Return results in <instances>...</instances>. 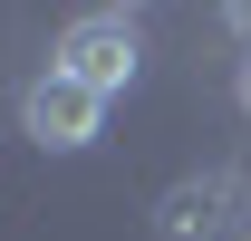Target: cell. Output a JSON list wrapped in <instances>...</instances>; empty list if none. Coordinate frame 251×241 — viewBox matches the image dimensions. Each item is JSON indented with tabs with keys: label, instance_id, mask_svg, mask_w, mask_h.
I'll list each match as a JSON object with an SVG mask.
<instances>
[{
	"label": "cell",
	"instance_id": "6da1fadb",
	"mask_svg": "<svg viewBox=\"0 0 251 241\" xmlns=\"http://www.w3.org/2000/svg\"><path fill=\"white\" fill-rule=\"evenodd\" d=\"M135 58H145V39H135L126 10H77V20L58 29V58H49V68L77 77L87 96H126V87H135Z\"/></svg>",
	"mask_w": 251,
	"mask_h": 241
},
{
	"label": "cell",
	"instance_id": "7a4b0ae2",
	"mask_svg": "<svg viewBox=\"0 0 251 241\" xmlns=\"http://www.w3.org/2000/svg\"><path fill=\"white\" fill-rule=\"evenodd\" d=\"M20 125H29L49 154H87L97 135H106V96H87L77 77H58V68H39L29 87H20Z\"/></svg>",
	"mask_w": 251,
	"mask_h": 241
},
{
	"label": "cell",
	"instance_id": "3957f363",
	"mask_svg": "<svg viewBox=\"0 0 251 241\" xmlns=\"http://www.w3.org/2000/svg\"><path fill=\"white\" fill-rule=\"evenodd\" d=\"M242 174L232 164H213V174H184V183H164V203H155V241H222L232 222H242Z\"/></svg>",
	"mask_w": 251,
	"mask_h": 241
},
{
	"label": "cell",
	"instance_id": "277c9868",
	"mask_svg": "<svg viewBox=\"0 0 251 241\" xmlns=\"http://www.w3.org/2000/svg\"><path fill=\"white\" fill-rule=\"evenodd\" d=\"M222 20H232V29H242V39H251V0H232V10H222Z\"/></svg>",
	"mask_w": 251,
	"mask_h": 241
},
{
	"label": "cell",
	"instance_id": "5b68a950",
	"mask_svg": "<svg viewBox=\"0 0 251 241\" xmlns=\"http://www.w3.org/2000/svg\"><path fill=\"white\" fill-rule=\"evenodd\" d=\"M242 106H251V58H242Z\"/></svg>",
	"mask_w": 251,
	"mask_h": 241
}]
</instances>
